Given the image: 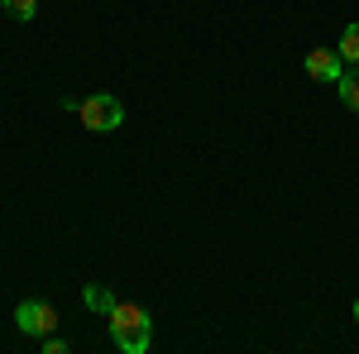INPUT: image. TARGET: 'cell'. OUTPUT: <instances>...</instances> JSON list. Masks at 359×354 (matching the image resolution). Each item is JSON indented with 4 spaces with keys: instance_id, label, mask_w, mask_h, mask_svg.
<instances>
[{
    "instance_id": "cell-4",
    "label": "cell",
    "mask_w": 359,
    "mask_h": 354,
    "mask_svg": "<svg viewBox=\"0 0 359 354\" xmlns=\"http://www.w3.org/2000/svg\"><path fill=\"white\" fill-rule=\"evenodd\" d=\"M306 77L311 82H340L345 77V57L335 53V48H311L306 53Z\"/></svg>"
},
{
    "instance_id": "cell-9",
    "label": "cell",
    "mask_w": 359,
    "mask_h": 354,
    "mask_svg": "<svg viewBox=\"0 0 359 354\" xmlns=\"http://www.w3.org/2000/svg\"><path fill=\"white\" fill-rule=\"evenodd\" d=\"M43 354H67V340H57V335H43Z\"/></svg>"
},
{
    "instance_id": "cell-8",
    "label": "cell",
    "mask_w": 359,
    "mask_h": 354,
    "mask_svg": "<svg viewBox=\"0 0 359 354\" xmlns=\"http://www.w3.org/2000/svg\"><path fill=\"white\" fill-rule=\"evenodd\" d=\"M34 10H39V0H5V15H10V20H20V25L34 20Z\"/></svg>"
},
{
    "instance_id": "cell-2",
    "label": "cell",
    "mask_w": 359,
    "mask_h": 354,
    "mask_svg": "<svg viewBox=\"0 0 359 354\" xmlns=\"http://www.w3.org/2000/svg\"><path fill=\"white\" fill-rule=\"evenodd\" d=\"M77 115H82V125L91 135H111V130L125 125V101L115 91H91L82 106H77Z\"/></svg>"
},
{
    "instance_id": "cell-3",
    "label": "cell",
    "mask_w": 359,
    "mask_h": 354,
    "mask_svg": "<svg viewBox=\"0 0 359 354\" xmlns=\"http://www.w3.org/2000/svg\"><path fill=\"white\" fill-rule=\"evenodd\" d=\"M15 326L25 330V335H53L57 326V311L48 306V301H39V297H29L15 306Z\"/></svg>"
},
{
    "instance_id": "cell-1",
    "label": "cell",
    "mask_w": 359,
    "mask_h": 354,
    "mask_svg": "<svg viewBox=\"0 0 359 354\" xmlns=\"http://www.w3.org/2000/svg\"><path fill=\"white\" fill-rule=\"evenodd\" d=\"M111 340H115V350H125V354H144L149 340H154L149 311L135 306V301H120V306L111 311Z\"/></svg>"
},
{
    "instance_id": "cell-6",
    "label": "cell",
    "mask_w": 359,
    "mask_h": 354,
    "mask_svg": "<svg viewBox=\"0 0 359 354\" xmlns=\"http://www.w3.org/2000/svg\"><path fill=\"white\" fill-rule=\"evenodd\" d=\"M335 86H340V101H345V110H355V115H359V62H355V67H350V72H345Z\"/></svg>"
},
{
    "instance_id": "cell-5",
    "label": "cell",
    "mask_w": 359,
    "mask_h": 354,
    "mask_svg": "<svg viewBox=\"0 0 359 354\" xmlns=\"http://www.w3.org/2000/svg\"><path fill=\"white\" fill-rule=\"evenodd\" d=\"M82 301H86V311H101V316H111L115 306H120V297H115V292L106 287V282H86Z\"/></svg>"
},
{
    "instance_id": "cell-7",
    "label": "cell",
    "mask_w": 359,
    "mask_h": 354,
    "mask_svg": "<svg viewBox=\"0 0 359 354\" xmlns=\"http://www.w3.org/2000/svg\"><path fill=\"white\" fill-rule=\"evenodd\" d=\"M335 53L345 57V67H355V62H359V20H355V25H345V34H340V48H335Z\"/></svg>"
},
{
    "instance_id": "cell-10",
    "label": "cell",
    "mask_w": 359,
    "mask_h": 354,
    "mask_svg": "<svg viewBox=\"0 0 359 354\" xmlns=\"http://www.w3.org/2000/svg\"><path fill=\"white\" fill-rule=\"evenodd\" d=\"M355 321H359V297H355Z\"/></svg>"
}]
</instances>
